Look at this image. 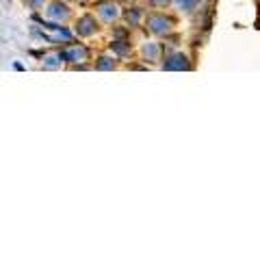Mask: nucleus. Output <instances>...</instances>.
Masks as SVG:
<instances>
[{"label":"nucleus","instance_id":"obj_1","mask_svg":"<svg viewBox=\"0 0 260 260\" xmlns=\"http://www.w3.org/2000/svg\"><path fill=\"white\" fill-rule=\"evenodd\" d=\"M148 26L152 32H156V35H165V32H169V28H172V20L160 13H152L148 18Z\"/></svg>","mask_w":260,"mask_h":260},{"label":"nucleus","instance_id":"obj_2","mask_svg":"<svg viewBox=\"0 0 260 260\" xmlns=\"http://www.w3.org/2000/svg\"><path fill=\"white\" fill-rule=\"evenodd\" d=\"M61 54V59H65V61H70V63H76V61H85V56H87V48H83V46H72V48H68V50H63V52H59Z\"/></svg>","mask_w":260,"mask_h":260},{"label":"nucleus","instance_id":"obj_3","mask_svg":"<svg viewBox=\"0 0 260 260\" xmlns=\"http://www.w3.org/2000/svg\"><path fill=\"white\" fill-rule=\"evenodd\" d=\"M162 68L165 70H189V59H186L184 54H172L169 59L162 63Z\"/></svg>","mask_w":260,"mask_h":260},{"label":"nucleus","instance_id":"obj_4","mask_svg":"<svg viewBox=\"0 0 260 260\" xmlns=\"http://www.w3.org/2000/svg\"><path fill=\"white\" fill-rule=\"evenodd\" d=\"M95 20L91 15H85V18L78 20V35H93L95 32Z\"/></svg>","mask_w":260,"mask_h":260},{"label":"nucleus","instance_id":"obj_5","mask_svg":"<svg viewBox=\"0 0 260 260\" xmlns=\"http://www.w3.org/2000/svg\"><path fill=\"white\" fill-rule=\"evenodd\" d=\"M100 15L107 22H111L113 18H117V7L115 5H111V3H107V5H100Z\"/></svg>","mask_w":260,"mask_h":260},{"label":"nucleus","instance_id":"obj_6","mask_svg":"<svg viewBox=\"0 0 260 260\" xmlns=\"http://www.w3.org/2000/svg\"><path fill=\"white\" fill-rule=\"evenodd\" d=\"M139 18H141V11H139V9H130V11H126V20H128L130 26H137V24H139Z\"/></svg>","mask_w":260,"mask_h":260},{"label":"nucleus","instance_id":"obj_7","mask_svg":"<svg viewBox=\"0 0 260 260\" xmlns=\"http://www.w3.org/2000/svg\"><path fill=\"white\" fill-rule=\"evenodd\" d=\"M48 13H50L52 18L59 20V18H65V15H68V9H65L63 5H52V7H50V11H48Z\"/></svg>","mask_w":260,"mask_h":260},{"label":"nucleus","instance_id":"obj_8","mask_svg":"<svg viewBox=\"0 0 260 260\" xmlns=\"http://www.w3.org/2000/svg\"><path fill=\"white\" fill-rule=\"evenodd\" d=\"M95 68H98V70H113V61H111V59H107V56H102V59L98 61Z\"/></svg>","mask_w":260,"mask_h":260},{"label":"nucleus","instance_id":"obj_9","mask_svg":"<svg viewBox=\"0 0 260 260\" xmlns=\"http://www.w3.org/2000/svg\"><path fill=\"white\" fill-rule=\"evenodd\" d=\"M176 3L180 5L182 9H186V11H189V9H193V7L198 5V0H176Z\"/></svg>","mask_w":260,"mask_h":260},{"label":"nucleus","instance_id":"obj_10","mask_svg":"<svg viewBox=\"0 0 260 260\" xmlns=\"http://www.w3.org/2000/svg\"><path fill=\"white\" fill-rule=\"evenodd\" d=\"M124 44H126V42H113L111 46H113V48H115V50H117L119 54H126V52L130 50V48H128V46H124Z\"/></svg>","mask_w":260,"mask_h":260},{"label":"nucleus","instance_id":"obj_11","mask_svg":"<svg viewBox=\"0 0 260 260\" xmlns=\"http://www.w3.org/2000/svg\"><path fill=\"white\" fill-rule=\"evenodd\" d=\"M59 59H61V54H56V56H46V68H56V65H59Z\"/></svg>","mask_w":260,"mask_h":260},{"label":"nucleus","instance_id":"obj_12","mask_svg":"<svg viewBox=\"0 0 260 260\" xmlns=\"http://www.w3.org/2000/svg\"><path fill=\"white\" fill-rule=\"evenodd\" d=\"M28 7H32V9H37V7H42L44 5V0H24Z\"/></svg>","mask_w":260,"mask_h":260},{"label":"nucleus","instance_id":"obj_13","mask_svg":"<svg viewBox=\"0 0 260 260\" xmlns=\"http://www.w3.org/2000/svg\"><path fill=\"white\" fill-rule=\"evenodd\" d=\"M167 3H169V0H152V5H154V7H165Z\"/></svg>","mask_w":260,"mask_h":260}]
</instances>
